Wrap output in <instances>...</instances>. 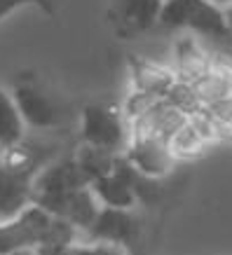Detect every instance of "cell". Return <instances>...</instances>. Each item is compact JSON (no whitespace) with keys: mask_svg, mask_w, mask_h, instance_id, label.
Returning <instances> with one entry per match:
<instances>
[{"mask_svg":"<svg viewBox=\"0 0 232 255\" xmlns=\"http://www.w3.org/2000/svg\"><path fill=\"white\" fill-rule=\"evenodd\" d=\"M23 131H26V122L19 113L14 94L0 89V147L7 152L23 143V136H26Z\"/></svg>","mask_w":232,"mask_h":255,"instance_id":"7c38bea8","label":"cell"},{"mask_svg":"<svg viewBox=\"0 0 232 255\" xmlns=\"http://www.w3.org/2000/svg\"><path fill=\"white\" fill-rule=\"evenodd\" d=\"M139 218L132 213V209H115V206H103L87 232L89 241L94 244H115V246H132L139 239Z\"/></svg>","mask_w":232,"mask_h":255,"instance_id":"3957f363","label":"cell"},{"mask_svg":"<svg viewBox=\"0 0 232 255\" xmlns=\"http://www.w3.org/2000/svg\"><path fill=\"white\" fill-rule=\"evenodd\" d=\"M14 101L19 106L23 122L35 129H52L59 124V110L45 94L33 85H19L14 89Z\"/></svg>","mask_w":232,"mask_h":255,"instance_id":"ba28073f","label":"cell"},{"mask_svg":"<svg viewBox=\"0 0 232 255\" xmlns=\"http://www.w3.org/2000/svg\"><path fill=\"white\" fill-rule=\"evenodd\" d=\"M115 157H117L115 152L103 150V147H96V145H89V143H82L75 152L77 164H80V169H82V173L87 176L89 183H94V180H99V178L113 173Z\"/></svg>","mask_w":232,"mask_h":255,"instance_id":"2e32d148","label":"cell"},{"mask_svg":"<svg viewBox=\"0 0 232 255\" xmlns=\"http://www.w3.org/2000/svg\"><path fill=\"white\" fill-rule=\"evenodd\" d=\"M164 101H169L174 108L183 110L188 117L202 108L200 99H197V92H195V85L190 82V80H181V78H178L176 82L171 85V89L167 92Z\"/></svg>","mask_w":232,"mask_h":255,"instance_id":"d6986e66","label":"cell"},{"mask_svg":"<svg viewBox=\"0 0 232 255\" xmlns=\"http://www.w3.org/2000/svg\"><path fill=\"white\" fill-rule=\"evenodd\" d=\"M124 155L136 166L139 173L150 178H164L176 164V157L171 152L169 143L153 138H132Z\"/></svg>","mask_w":232,"mask_h":255,"instance_id":"8992f818","label":"cell"},{"mask_svg":"<svg viewBox=\"0 0 232 255\" xmlns=\"http://www.w3.org/2000/svg\"><path fill=\"white\" fill-rule=\"evenodd\" d=\"M186 31L200 35L204 42H216V40H223L232 33L228 21H225L223 7L216 5L214 0H202L195 9L193 19L188 21Z\"/></svg>","mask_w":232,"mask_h":255,"instance_id":"30bf717a","label":"cell"},{"mask_svg":"<svg viewBox=\"0 0 232 255\" xmlns=\"http://www.w3.org/2000/svg\"><path fill=\"white\" fill-rule=\"evenodd\" d=\"M207 145H209V143L202 138L200 131L190 124V120H188L169 140V147H171V152H174L176 159H190V157L202 155V150Z\"/></svg>","mask_w":232,"mask_h":255,"instance_id":"ac0fdd59","label":"cell"},{"mask_svg":"<svg viewBox=\"0 0 232 255\" xmlns=\"http://www.w3.org/2000/svg\"><path fill=\"white\" fill-rule=\"evenodd\" d=\"M214 2H216V5H230L232 0H214Z\"/></svg>","mask_w":232,"mask_h":255,"instance_id":"d4e9b609","label":"cell"},{"mask_svg":"<svg viewBox=\"0 0 232 255\" xmlns=\"http://www.w3.org/2000/svg\"><path fill=\"white\" fill-rule=\"evenodd\" d=\"M171 68L176 70L181 80H195L204 75L207 70L214 66V56H211L209 45L190 31H183L174 40V49H171Z\"/></svg>","mask_w":232,"mask_h":255,"instance_id":"5b68a950","label":"cell"},{"mask_svg":"<svg viewBox=\"0 0 232 255\" xmlns=\"http://www.w3.org/2000/svg\"><path fill=\"white\" fill-rule=\"evenodd\" d=\"M164 0H120V19L134 31H148L160 23Z\"/></svg>","mask_w":232,"mask_h":255,"instance_id":"9a60e30c","label":"cell"},{"mask_svg":"<svg viewBox=\"0 0 232 255\" xmlns=\"http://www.w3.org/2000/svg\"><path fill=\"white\" fill-rule=\"evenodd\" d=\"M31 2L45 5V0H0V19L5 14H9L12 9H19V7H23V5H31Z\"/></svg>","mask_w":232,"mask_h":255,"instance_id":"7402d4cb","label":"cell"},{"mask_svg":"<svg viewBox=\"0 0 232 255\" xmlns=\"http://www.w3.org/2000/svg\"><path fill=\"white\" fill-rule=\"evenodd\" d=\"M101 209H103V204L99 201V197H96V192L92 190V185L80 187V190H75V192L70 194L66 220H70L77 230L89 232L92 225L96 223V218H99Z\"/></svg>","mask_w":232,"mask_h":255,"instance_id":"4fadbf2b","label":"cell"},{"mask_svg":"<svg viewBox=\"0 0 232 255\" xmlns=\"http://www.w3.org/2000/svg\"><path fill=\"white\" fill-rule=\"evenodd\" d=\"M193 85L202 108H209L218 101L232 96V68H228L223 63H214L204 75L195 80Z\"/></svg>","mask_w":232,"mask_h":255,"instance_id":"8fae6325","label":"cell"},{"mask_svg":"<svg viewBox=\"0 0 232 255\" xmlns=\"http://www.w3.org/2000/svg\"><path fill=\"white\" fill-rule=\"evenodd\" d=\"M188 122V115L183 110L174 108L169 101H160L155 103L150 110H146L143 115L129 122V131L132 138H153V140H164L169 143L171 136Z\"/></svg>","mask_w":232,"mask_h":255,"instance_id":"277c9868","label":"cell"},{"mask_svg":"<svg viewBox=\"0 0 232 255\" xmlns=\"http://www.w3.org/2000/svg\"><path fill=\"white\" fill-rule=\"evenodd\" d=\"M92 190L96 192L99 201L103 206H115V209H134L139 201L134 194L132 185L120 178L117 173H108V176L99 178L92 183Z\"/></svg>","mask_w":232,"mask_h":255,"instance_id":"5bb4252c","label":"cell"},{"mask_svg":"<svg viewBox=\"0 0 232 255\" xmlns=\"http://www.w3.org/2000/svg\"><path fill=\"white\" fill-rule=\"evenodd\" d=\"M221 7H223L225 21H228V26H230V31H232V2H230V5H221Z\"/></svg>","mask_w":232,"mask_h":255,"instance_id":"603a6c76","label":"cell"},{"mask_svg":"<svg viewBox=\"0 0 232 255\" xmlns=\"http://www.w3.org/2000/svg\"><path fill=\"white\" fill-rule=\"evenodd\" d=\"M162 101V96H155V94L150 92H141V89H134L129 96H127V101H124V117L132 122V120H136L139 115H143L146 110H150L155 106V103H160Z\"/></svg>","mask_w":232,"mask_h":255,"instance_id":"ffe728a7","label":"cell"},{"mask_svg":"<svg viewBox=\"0 0 232 255\" xmlns=\"http://www.w3.org/2000/svg\"><path fill=\"white\" fill-rule=\"evenodd\" d=\"M132 78L134 89L150 92L164 99L171 85L178 80V75L171 66H160V63L146 61V59H132Z\"/></svg>","mask_w":232,"mask_h":255,"instance_id":"9c48e42d","label":"cell"},{"mask_svg":"<svg viewBox=\"0 0 232 255\" xmlns=\"http://www.w3.org/2000/svg\"><path fill=\"white\" fill-rule=\"evenodd\" d=\"M134 194H136V201H143V204H155V201L162 197V187H160V178H150L139 173L136 180H134Z\"/></svg>","mask_w":232,"mask_h":255,"instance_id":"44dd1931","label":"cell"},{"mask_svg":"<svg viewBox=\"0 0 232 255\" xmlns=\"http://www.w3.org/2000/svg\"><path fill=\"white\" fill-rule=\"evenodd\" d=\"M7 255H35V248H23V251H14V253H7Z\"/></svg>","mask_w":232,"mask_h":255,"instance_id":"cb8c5ba5","label":"cell"},{"mask_svg":"<svg viewBox=\"0 0 232 255\" xmlns=\"http://www.w3.org/2000/svg\"><path fill=\"white\" fill-rule=\"evenodd\" d=\"M38 171V164L21 162V159H2L0 164V223L19 218L33 204Z\"/></svg>","mask_w":232,"mask_h":255,"instance_id":"7a4b0ae2","label":"cell"},{"mask_svg":"<svg viewBox=\"0 0 232 255\" xmlns=\"http://www.w3.org/2000/svg\"><path fill=\"white\" fill-rule=\"evenodd\" d=\"M82 143L110 150L115 155H122L129 140H132V131H129V120L124 117L122 110L113 108V106H87L82 110Z\"/></svg>","mask_w":232,"mask_h":255,"instance_id":"6da1fadb","label":"cell"},{"mask_svg":"<svg viewBox=\"0 0 232 255\" xmlns=\"http://www.w3.org/2000/svg\"><path fill=\"white\" fill-rule=\"evenodd\" d=\"M200 2L202 0H164L160 12V26L169 31H186L188 21L193 19Z\"/></svg>","mask_w":232,"mask_h":255,"instance_id":"e0dca14e","label":"cell"},{"mask_svg":"<svg viewBox=\"0 0 232 255\" xmlns=\"http://www.w3.org/2000/svg\"><path fill=\"white\" fill-rule=\"evenodd\" d=\"M92 185L82 173L75 155L59 159L54 164H47L35 176V194L38 192H75L80 187Z\"/></svg>","mask_w":232,"mask_h":255,"instance_id":"52a82bcc","label":"cell"}]
</instances>
